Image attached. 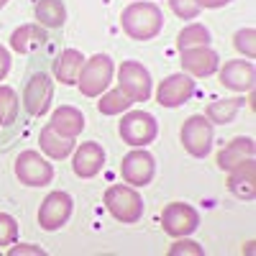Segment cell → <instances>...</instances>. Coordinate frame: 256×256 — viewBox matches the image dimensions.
<instances>
[{
	"label": "cell",
	"mask_w": 256,
	"mask_h": 256,
	"mask_svg": "<svg viewBox=\"0 0 256 256\" xmlns=\"http://www.w3.org/2000/svg\"><path fill=\"white\" fill-rule=\"evenodd\" d=\"M120 26L131 38L148 41V38L159 36V31L164 26V16H162L159 6H154V3H131L120 16Z\"/></svg>",
	"instance_id": "obj_1"
},
{
	"label": "cell",
	"mask_w": 256,
	"mask_h": 256,
	"mask_svg": "<svg viewBox=\"0 0 256 256\" xmlns=\"http://www.w3.org/2000/svg\"><path fill=\"white\" fill-rule=\"evenodd\" d=\"M113 72L116 64L108 54H95L92 59H84L82 72H80V92L84 98H98L108 90V84L113 82Z\"/></svg>",
	"instance_id": "obj_2"
},
{
	"label": "cell",
	"mask_w": 256,
	"mask_h": 256,
	"mask_svg": "<svg viewBox=\"0 0 256 256\" xmlns=\"http://www.w3.org/2000/svg\"><path fill=\"white\" fill-rule=\"evenodd\" d=\"M105 208L118 223H138L144 216V200L134 187L113 184L105 192Z\"/></svg>",
	"instance_id": "obj_3"
},
{
	"label": "cell",
	"mask_w": 256,
	"mask_h": 256,
	"mask_svg": "<svg viewBox=\"0 0 256 256\" xmlns=\"http://www.w3.org/2000/svg\"><path fill=\"white\" fill-rule=\"evenodd\" d=\"M156 136H159V126H156L154 116H148L144 110H134L120 120V138L134 148L154 144Z\"/></svg>",
	"instance_id": "obj_4"
},
{
	"label": "cell",
	"mask_w": 256,
	"mask_h": 256,
	"mask_svg": "<svg viewBox=\"0 0 256 256\" xmlns=\"http://www.w3.org/2000/svg\"><path fill=\"white\" fill-rule=\"evenodd\" d=\"M162 226L172 238L190 236L200 228V212L187 202H169L162 212Z\"/></svg>",
	"instance_id": "obj_5"
},
{
	"label": "cell",
	"mask_w": 256,
	"mask_h": 256,
	"mask_svg": "<svg viewBox=\"0 0 256 256\" xmlns=\"http://www.w3.org/2000/svg\"><path fill=\"white\" fill-rule=\"evenodd\" d=\"M182 146L190 156H208L212 146V123L202 116H190L182 126Z\"/></svg>",
	"instance_id": "obj_6"
},
{
	"label": "cell",
	"mask_w": 256,
	"mask_h": 256,
	"mask_svg": "<svg viewBox=\"0 0 256 256\" xmlns=\"http://www.w3.org/2000/svg\"><path fill=\"white\" fill-rule=\"evenodd\" d=\"M120 90L131 98V102H144L152 98V74L138 62H123L118 70Z\"/></svg>",
	"instance_id": "obj_7"
},
{
	"label": "cell",
	"mask_w": 256,
	"mask_h": 256,
	"mask_svg": "<svg viewBox=\"0 0 256 256\" xmlns=\"http://www.w3.org/2000/svg\"><path fill=\"white\" fill-rule=\"evenodd\" d=\"M16 177L28 187H44L54 180V169L36 152H24L16 159Z\"/></svg>",
	"instance_id": "obj_8"
},
{
	"label": "cell",
	"mask_w": 256,
	"mask_h": 256,
	"mask_svg": "<svg viewBox=\"0 0 256 256\" xmlns=\"http://www.w3.org/2000/svg\"><path fill=\"white\" fill-rule=\"evenodd\" d=\"M120 174L128 184L134 187H146L148 182L154 180L156 174V164H154V156L148 152H141V148H136V152L126 154L123 156V164H120Z\"/></svg>",
	"instance_id": "obj_9"
},
{
	"label": "cell",
	"mask_w": 256,
	"mask_h": 256,
	"mask_svg": "<svg viewBox=\"0 0 256 256\" xmlns=\"http://www.w3.org/2000/svg\"><path fill=\"white\" fill-rule=\"evenodd\" d=\"M72 216V198L67 192H52L38 208V226L44 230H59Z\"/></svg>",
	"instance_id": "obj_10"
},
{
	"label": "cell",
	"mask_w": 256,
	"mask_h": 256,
	"mask_svg": "<svg viewBox=\"0 0 256 256\" xmlns=\"http://www.w3.org/2000/svg\"><path fill=\"white\" fill-rule=\"evenodd\" d=\"M192 92H195V82H192V77H187V74H169L159 84L156 100H159V105H164V108H180V105H184L192 98Z\"/></svg>",
	"instance_id": "obj_11"
},
{
	"label": "cell",
	"mask_w": 256,
	"mask_h": 256,
	"mask_svg": "<svg viewBox=\"0 0 256 256\" xmlns=\"http://www.w3.org/2000/svg\"><path fill=\"white\" fill-rule=\"evenodd\" d=\"M220 82L233 92H251L256 82V70L251 62H226L220 70Z\"/></svg>",
	"instance_id": "obj_12"
},
{
	"label": "cell",
	"mask_w": 256,
	"mask_h": 256,
	"mask_svg": "<svg viewBox=\"0 0 256 256\" xmlns=\"http://www.w3.org/2000/svg\"><path fill=\"white\" fill-rule=\"evenodd\" d=\"M54 98V84L46 74H34L26 84V110L31 116H44Z\"/></svg>",
	"instance_id": "obj_13"
},
{
	"label": "cell",
	"mask_w": 256,
	"mask_h": 256,
	"mask_svg": "<svg viewBox=\"0 0 256 256\" xmlns=\"http://www.w3.org/2000/svg\"><path fill=\"white\" fill-rule=\"evenodd\" d=\"M105 164V152L102 146L95 144V141H88L77 148L74 154V162H72V169L80 180H92L95 174H100V169Z\"/></svg>",
	"instance_id": "obj_14"
},
{
	"label": "cell",
	"mask_w": 256,
	"mask_h": 256,
	"mask_svg": "<svg viewBox=\"0 0 256 256\" xmlns=\"http://www.w3.org/2000/svg\"><path fill=\"white\" fill-rule=\"evenodd\" d=\"M218 64H220V56L210 46H195V49L182 52V67L195 77H210L218 70Z\"/></svg>",
	"instance_id": "obj_15"
},
{
	"label": "cell",
	"mask_w": 256,
	"mask_h": 256,
	"mask_svg": "<svg viewBox=\"0 0 256 256\" xmlns=\"http://www.w3.org/2000/svg\"><path fill=\"white\" fill-rule=\"evenodd\" d=\"M228 190L236 198H241V200H254V195H256V166H254V159L241 162L238 166L230 169Z\"/></svg>",
	"instance_id": "obj_16"
},
{
	"label": "cell",
	"mask_w": 256,
	"mask_h": 256,
	"mask_svg": "<svg viewBox=\"0 0 256 256\" xmlns=\"http://www.w3.org/2000/svg\"><path fill=\"white\" fill-rule=\"evenodd\" d=\"M82 64H84L82 52H77V49H67V52H62V56L54 62V74H56V82H62V84H77L80 72H82Z\"/></svg>",
	"instance_id": "obj_17"
},
{
	"label": "cell",
	"mask_w": 256,
	"mask_h": 256,
	"mask_svg": "<svg viewBox=\"0 0 256 256\" xmlns=\"http://www.w3.org/2000/svg\"><path fill=\"white\" fill-rule=\"evenodd\" d=\"M52 126L54 131L64 138H77L84 128V118L77 108H70V105H64V108H56V113L52 116Z\"/></svg>",
	"instance_id": "obj_18"
},
{
	"label": "cell",
	"mask_w": 256,
	"mask_h": 256,
	"mask_svg": "<svg viewBox=\"0 0 256 256\" xmlns=\"http://www.w3.org/2000/svg\"><path fill=\"white\" fill-rule=\"evenodd\" d=\"M248 159H254V141L251 138H236L220 152L218 164H220V169L230 172L233 166H238L241 162H248Z\"/></svg>",
	"instance_id": "obj_19"
},
{
	"label": "cell",
	"mask_w": 256,
	"mask_h": 256,
	"mask_svg": "<svg viewBox=\"0 0 256 256\" xmlns=\"http://www.w3.org/2000/svg\"><path fill=\"white\" fill-rule=\"evenodd\" d=\"M38 144H41V152H44L46 156H52V159H67V156L72 154V146H74L72 138L59 136V134L54 131L52 123L44 128V131H41Z\"/></svg>",
	"instance_id": "obj_20"
},
{
	"label": "cell",
	"mask_w": 256,
	"mask_h": 256,
	"mask_svg": "<svg viewBox=\"0 0 256 256\" xmlns=\"http://www.w3.org/2000/svg\"><path fill=\"white\" fill-rule=\"evenodd\" d=\"M44 41H46V34L41 31L38 26L28 24V26H20V28L13 31V36H10V46H13L16 54H31L36 46L44 44Z\"/></svg>",
	"instance_id": "obj_21"
},
{
	"label": "cell",
	"mask_w": 256,
	"mask_h": 256,
	"mask_svg": "<svg viewBox=\"0 0 256 256\" xmlns=\"http://www.w3.org/2000/svg\"><path fill=\"white\" fill-rule=\"evenodd\" d=\"M36 18L46 28H62L64 20H67V8H64L62 0H38Z\"/></svg>",
	"instance_id": "obj_22"
},
{
	"label": "cell",
	"mask_w": 256,
	"mask_h": 256,
	"mask_svg": "<svg viewBox=\"0 0 256 256\" xmlns=\"http://www.w3.org/2000/svg\"><path fill=\"white\" fill-rule=\"evenodd\" d=\"M241 102H244L241 98H226V100L210 102V105H208V120H210V123H220V126L230 123L233 118L238 116Z\"/></svg>",
	"instance_id": "obj_23"
},
{
	"label": "cell",
	"mask_w": 256,
	"mask_h": 256,
	"mask_svg": "<svg viewBox=\"0 0 256 256\" xmlns=\"http://www.w3.org/2000/svg\"><path fill=\"white\" fill-rule=\"evenodd\" d=\"M210 44V31L200 24H190L187 28L180 31L177 36V49L184 52V49H195V46H208Z\"/></svg>",
	"instance_id": "obj_24"
},
{
	"label": "cell",
	"mask_w": 256,
	"mask_h": 256,
	"mask_svg": "<svg viewBox=\"0 0 256 256\" xmlns=\"http://www.w3.org/2000/svg\"><path fill=\"white\" fill-rule=\"evenodd\" d=\"M98 108H100L102 116H118V113L131 108V98H128L123 90H113V92H108L98 102Z\"/></svg>",
	"instance_id": "obj_25"
},
{
	"label": "cell",
	"mask_w": 256,
	"mask_h": 256,
	"mask_svg": "<svg viewBox=\"0 0 256 256\" xmlns=\"http://www.w3.org/2000/svg\"><path fill=\"white\" fill-rule=\"evenodd\" d=\"M18 118V98L10 88H0V126H10Z\"/></svg>",
	"instance_id": "obj_26"
},
{
	"label": "cell",
	"mask_w": 256,
	"mask_h": 256,
	"mask_svg": "<svg viewBox=\"0 0 256 256\" xmlns=\"http://www.w3.org/2000/svg\"><path fill=\"white\" fill-rule=\"evenodd\" d=\"M233 46H236V52H241L244 56L254 59L256 56V31L254 28H241L236 36H233Z\"/></svg>",
	"instance_id": "obj_27"
},
{
	"label": "cell",
	"mask_w": 256,
	"mask_h": 256,
	"mask_svg": "<svg viewBox=\"0 0 256 256\" xmlns=\"http://www.w3.org/2000/svg\"><path fill=\"white\" fill-rule=\"evenodd\" d=\"M169 8H172V13L182 20H195L202 10L198 6V0H169Z\"/></svg>",
	"instance_id": "obj_28"
},
{
	"label": "cell",
	"mask_w": 256,
	"mask_h": 256,
	"mask_svg": "<svg viewBox=\"0 0 256 256\" xmlns=\"http://www.w3.org/2000/svg\"><path fill=\"white\" fill-rule=\"evenodd\" d=\"M16 236H18V223L6 212H0V246H10Z\"/></svg>",
	"instance_id": "obj_29"
},
{
	"label": "cell",
	"mask_w": 256,
	"mask_h": 256,
	"mask_svg": "<svg viewBox=\"0 0 256 256\" xmlns=\"http://www.w3.org/2000/svg\"><path fill=\"white\" fill-rule=\"evenodd\" d=\"M180 254H192V256H202V246L195 241H177L172 248H169V256H180Z\"/></svg>",
	"instance_id": "obj_30"
},
{
	"label": "cell",
	"mask_w": 256,
	"mask_h": 256,
	"mask_svg": "<svg viewBox=\"0 0 256 256\" xmlns=\"http://www.w3.org/2000/svg\"><path fill=\"white\" fill-rule=\"evenodd\" d=\"M46 251L44 248H38V246H34V244H24V246H13L10 251H8V256H44Z\"/></svg>",
	"instance_id": "obj_31"
},
{
	"label": "cell",
	"mask_w": 256,
	"mask_h": 256,
	"mask_svg": "<svg viewBox=\"0 0 256 256\" xmlns=\"http://www.w3.org/2000/svg\"><path fill=\"white\" fill-rule=\"evenodd\" d=\"M8 72H10V54H8V49L0 46V82L6 80Z\"/></svg>",
	"instance_id": "obj_32"
},
{
	"label": "cell",
	"mask_w": 256,
	"mask_h": 256,
	"mask_svg": "<svg viewBox=\"0 0 256 256\" xmlns=\"http://www.w3.org/2000/svg\"><path fill=\"white\" fill-rule=\"evenodd\" d=\"M228 3H230V0H198L200 8H223Z\"/></svg>",
	"instance_id": "obj_33"
},
{
	"label": "cell",
	"mask_w": 256,
	"mask_h": 256,
	"mask_svg": "<svg viewBox=\"0 0 256 256\" xmlns=\"http://www.w3.org/2000/svg\"><path fill=\"white\" fill-rule=\"evenodd\" d=\"M6 3H8V0H0V8H3V6H6Z\"/></svg>",
	"instance_id": "obj_34"
}]
</instances>
